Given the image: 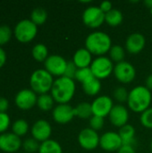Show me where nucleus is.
I'll return each instance as SVG.
<instances>
[{"instance_id":"nucleus-1","label":"nucleus","mask_w":152,"mask_h":153,"mask_svg":"<svg viewBox=\"0 0 152 153\" xmlns=\"http://www.w3.org/2000/svg\"><path fill=\"white\" fill-rule=\"evenodd\" d=\"M75 89L76 87L73 80L62 76L54 81L50 91L51 96L56 102L58 104H68L74 96Z\"/></svg>"},{"instance_id":"nucleus-2","label":"nucleus","mask_w":152,"mask_h":153,"mask_svg":"<svg viewBox=\"0 0 152 153\" xmlns=\"http://www.w3.org/2000/svg\"><path fill=\"white\" fill-rule=\"evenodd\" d=\"M151 91L146 86H137L129 92L127 104L129 108L136 113H142L148 109L151 103Z\"/></svg>"},{"instance_id":"nucleus-3","label":"nucleus","mask_w":152,"mask_h":153,"mask_svg":"<svg viewBox=\"0 0 152 153\" xmlns=\"http://www.w3.org/2000/svg\"><path fill=\"white\" fill-rule=\"evenodd\" d=\"M111 47L112 40L109 35L103 31H93L87 36L85 40V48L99 56L109 52Z\"/></svg>"},{"instance_id":"nucleus-4","label":"nucleus","mask_w":152,"mask_h":153,"mask_svg":"<svg viewBox=\"0 0 152 153\" xmlns=\"http://www.w3.org/2000/svg\"><path fill=\"white\" fill-rule=\"evenodd\" d=\"M54 83L53 76L46 69H37L30 78V89L37 94H47Z\"/></svg>"},{"instance_id":"nucleus-5","label":"nucleus","mask_w":152,"mask_h":153,"mask_svg":"<svg viewBox=\"0 0 152 153\" xmlns=\"http://www.w3.org/2000/svg\"><path fill=\"white\" fill-rule=\"evenodd\" d=\"M38 33V28L29 19L20 21L14 27L13 34L15 39L21 43H28L33 40Z\"/></svg>"},{"instance_id":"nucleus-6","label":"nucleus","mask_w":152,"mask_h":153,"mask_svg":"<svg viewBox=\"0 0 152 153\" xmlns=\"http://www.w3.org/2000/svg\"><path fill=\"white\" fill-rule=\"evenodd\" d=\"M114 67L112 60L105 56L96 57L90 66L94 77L99 80L108 77L114 72Z\"/></svg>"},{"instance_id":"nucleus-7","label":"nucleus","mask_w":152,"mask_h":153,"mask_svg":"<svg viewBox=\"0 0 152 153\" xmlns=\"http://www.w3.org/2000/svg\"><path fill=\"white\" fill-rule=\"evenodd\" d=\"M82 22L89 28H99L105 22V13L99 6H90L82 13Z\"/></svg>"},{"instance_id":"nucleus-8","label":"nucleus","mask_w":152,"mask_h":153,"mask_svg":"<svg viewBox=\"0 0 152 153\" xmlns=\"http://www.w3.org/2000/svg\"><path fill=\"white\" fill-rule=\"evenodd\" d=\"M114 74L118 82L122 83L132 82L136 76V71L134 66L126 61L116 64L114 67Z\"/></svg>"},{"instance_id":"nucleus-9","label":"nucleus","mask_w":152,"mask_h":153,"mask_svg":"<svg viewBox=\"0 0 152 153\" xmlns=\"http://www.w3.org/2000/svg\"><path fill=\"white\" fill-rule=\"evenodd\" d=\"M67 62L63 56L59 55H51L48 56L47 60L44 62L45 69L53 76L62 77L65 74Z\"/></svg>"},{"instance_id":"nucleus-10","label":"nucleus","mask_w":152,"mask_h":153,"mask_svg":"<svg viewBox=\"0 0 152 153\" xmlns=\"http://www.w3.org/2000/svg\"><path fill=\"white\" fill-rule=\"evenodd\" d=\"M100 137L93 129L84 128L78 135V143L82 148L87 151H92L99 145Z\"/></svg>"},{"instance_id":"nucleus-11","label":"nucleus","mask_w":152,"mask_h":153,"mask_svg":"<svg viewBox=\"0 0 152 153\" xmlns=\"http://www.w3.org/2000/svg\"><path fill=\"white\" fill-rule=\"evenodd\" d=\"M37 94L31 89H23L15 95L14 102L20 109L29 110L37 105Z\"/></svg>"},{"instance_id":"nucleus-12","label":"nucleus","mask_w":152,"mask_h":153,"mask_svg":"<svg viewBox=\"0 0 152 153\" xmlns=\"http://www.w3.org/2000/svg\"><path fill=\"white\" fill-rule=\"evenodd\" d=\"M22 145L19 136L13 133H4L0 134V150L4 152L13 153L18 152Z\"/></svg>"},{"instance_id":"nucleus-13","label":"nucleus","mask_w":152,"mask_h":153,"mask_svg":"<svg viewBox=\"0 0 152 153\" xmlns=\"http://www.w3.org/2000/svg\"><path fill=\"white\" fill-rule=\"evenodd\" d=\"M113 107L114 105L112 99L106 95H102L96 98L91 103L93 116L101 117L103 118L109 116V113Z\"/></svg>"},{"instance_id":"nucleus-14","label":"nucleus","mask_w":152,"mask_h":153,"mask_svg":"<svg viewBox=\"0 0 152 153\" xmlns=\"http://www.w3.org/2000/svg\"><path fill=\"white\" fill-rule=\"evenodd\" d=\"M123 145L122 139L118 133L107 132L100 137L99 146L106 152H113L118 151Z\"/></svg>"},{"instance_id":"nucleus-15","label":"nucleus","mask_w":152,"mask_h":153,"mask_svg":"<svg viewBox=\"0 0 152 153\" xmlns=\"http://www.w3.org/2000/svg\"><path fill=\"white\" fill-rule=\"evenodd\" d=\"M30 132L32 138L39 143H43L47 140H49V137L52 134L51 125L47 120L39 119L33 124Z\"/></svg>"},{"instance_id":"nucleus-16","label":"nucleus","mask_w":152,"mask_h":153,"mask_svg":"<svg viewBox=\"0 0 152 153\" xmlns=\"http://www.w3.org/2000/svg\"><path fill=\"white\" fill-rule=\"evenodd\" d=\"M53 119L57 124L65 125L73 120L74 116V108L69 104H58L52 112Z\"/></svg>"},{"instance_id":"nucleus-17","label":"nucleus","mask_w":152,"mask_h":153,"mask_svg":"<svg viewBox=\"0 0 152 153\" xmlns=\"http://www.w3.org/2000/svg\"><path fill=\"white\" fill-rule=\"evenodd\" d=\"M108 117L112 125L121 128L122 126L127 125L129 119V112L125 106L118 104L113 107Z\"/></svg>"},{"instance_id":"nucleus-18","label":"nucleus","mask_w":152,"mask_h":153,"mask_svg":"<svg viewBox=\"0 0 152 153\" xmlns=\"http://www.w3.org/2000/svg\"><path fill=\"white\" fill-rule=\"evenodd\" d=\"M146 44L145 37L139 32H134L129 35L125 41L126 50L131 54H138L144 48Z\"/></svg>"},{"instance_id":"nucleus-19","label":"nucleus","mask_w":152,"mask_h":153,"mask_svg":"<svg viewBox=\"0 0 152 153\" xmlns=\"http://www.w3.org/2000/svg\"><path fill=\"white\" fill-rule=\"evenodd\" d=\"M91 53L85 48L78 49L73 57V62L77 66V68H86L90 67L92 63Z\"/></svg>"},{"instance_id":"nucleus-20","label":"nucleus","mask_w":152,"mask_h":153,"mask_svg":"<svg viewBox=\"0 0 152 153\" xmlns=\"http://www.w3.org/2000/svg\"><path fill=\"white\" fill-rule=\"evenodd\" d=\"M119 135L122 139L123 145H131L133 146L135 145V129L133 126L131 125H125L122 126L119 130Z\"/></svg>"},{"instance_id":"nucleus-21","label":"nucleus","mask_w":152,"mask_h":153,"mask_svg":"<svg viewBox=\"0 0 152 153\" xmlns=\"http://www.w3.org/2000/svg\"><path fill=\"white\" fill-rule=\"evenodd\" d=\"M83 91L89 96H95L97 95L101 90V82L100 80L93 77L90 80L87 81L86 82L82 83Z\"/></svg>"},{"instance_id":"nucleus-22","label":"nucleus","mask_w":152,"mask_h":153,"mask_svg":"<svg viewBox=\"0 0 152 153\" xmlns=\"http://www.w3.org/2000/svg\"><path fill=\"white\" fill-rule=\"evenodd\" d=\"M39 153H63V150L58 142L49 139L40 143Z\"/></svg>"},{"instance_id":"nucleus-23","label":"nucleus","mask_w":152,"mask_h":153,"mask_svg":"<svg viewBox=\"0 0 152 153\" xmlns=\"http://www.w3.org/2000/svg\"><path fill=\"white\" fill-rule=\"evenodd\" d=\"M74 116L82 118L87 119L93 116L91 104L88 102H81L74 108Z\"/></svg>"},{"instance_id":"nucleus-24","label":"nucleus","mask_w":152,"mask_h":153,"mask_svg":"<svg viewBox=\"0 0 152 153\" xmlns=\"http://www.w3.org/2000/svg\"><path fill=\"white\" fill-rule=\"evenodd\" d=\"M123 19L124 17H123L122 12L117 9H112L108 13H105V22L108 25L113 26V27H116L121 24L123 22Z\"/></svg>"},{"instance_id":"nucleus-25","label":"nucleus","mask_w":152,"mask_h":153,"mask_svg":"<svg viewBox=\"0 0 152 153\" xmlns=\"http://www.w3.org/2000/svg\"><path fill=\"white\" fill-rule=\"evenodd\" d=\"M31 54L33 58L38 62H45L48 57L47 48L42 43L36 44L32 48Z\"/></svg>"},{"instance_id":"nucleus-26","label":"nucleus","mask_w":152,"mask_h":153,"mask_svg":"<svg viewBox=\"0 0 152 153\" xmlns=\"http://www.w3.org/2000/svg\"><path fill=\"white\" fill-rule=\"evenodd\" d=\"M54 101L51 94H41L38 97L37 106L42 111H49L53 108Z\"/></svg>"},{"instance_id":"nucleus-27","label":"nucleus","mask_w":152,"mask_h":153,"mask_svg":"<svg viewBox=\"0 0 152 153\" xmlns=\"http://www.w3.org/2000/svg\"><path fill=\"white\" fill-rule=\"evenodd\" d=\"M47 19V11L41 7H38V8H35L31 12L30 20L38 26V25H42L43 23H45Z\"/></svg>"},{"instance_id":"nucleus-28","label":"nucleus","mask_w":152,"mask_h":153,"mask_svg":"<svg viewBox=\"0 0 152 153\" xmlns=\"http://www.w3.org/2000/svg\"><path fill=\"white\" fill-rule=\"evenodd\" d=\"M29 131V125L24 119H18L12 125V133L21 137L25 135Z\"/></svg>"},{"instance_id":"nucleus-29","label":"nucleus","mask_w":152,"mask_h":153,"mask_svg":"<svg viewBox=\"0 0 152 153\" xmlns=\"http://www.w3.org/2000/svg\"><path fill=\"white\" fill-rule=\"evenodd\" d=\"M125 56V52L123 47L119 46V45H115L112 46L110 50H109V57L112 60V62H116L117 64L120 62L124 61Z\"/></svg>"},{"instance_id":"nucleus-30","label":"nucleus","mask_w":152,"mask_h":153,"mask_svg":"<svg viewBox=\"0 0 152 153\" xmlns=\"http://www.w3.org/2000/svg\"><path fill=\"white\" fill-rule=\"evenodd\" d=\"M93 77H94V75H93L90 68L86 67V68H78L74 79L82 83H84Z\"/></svg>"},{"instance_id":"nucleus-31","label":"nucleus","mask_w":152,"mask_h":153,"mask_svg":"<svg viewBox=\"0 0 152 153\" xmlns=\"http://www.w3.org/2000/svg\"><path fill=\"white\" fill-rule=\"evenodd\" d=\"M22 148L25 152L35 153L39 150V142L35 140L34 138H28L22 142Z\"/></svg>"},{"instance_id":"nucleus-32","label":"nucleus","mask_w":152,"mask_h":153,"mask_svg":"<svg viewBox=\"0 0 152 153\" xmlns=\"http://www.w3.org/2000/svg\"><path fill=\"white\" fill-rule=\"evenodd\" d=\"M113 95L116 101H118L119 103H124V102H127L128 97H129V92L125 87L120 86V87H117L115 89Z\"/></svg>"},{"instance_id":"nucleus-33","label":"nucleus","mask_w":152,"mask_h":153,"mask_svg":"<svg viewBox=\"0 0 152 153\" xmlns=\"http://www.w3.org/2000/svg\"><path fill=\"white\" fill-rule=\"evenodd\" d=\"M12 38V30L7 25L0 26V47L7 44Z\"/></svg>"},{"instance_id":"nucleus-34","label":"nucleus","mask_w":152,"mask_h":153,"mask_svg":"<svg viewBox=\"0 0 152 153\" xmlns=\"http://www.w3.org/2000/svg\"><path fill=\"white\" fill-rule=\"evenodd\" d=\"M140 121L144 127L152 129V108H149L142 113Z\"/></svg>"},{"instance_id":"nucleus-35","label":"nucleus","mask_w":152,"mask_h":153,"mask_svg":"<svg viewBox=\"0 0 152 153\" xmlns=\"http://www.w3.org/2000/svg\"><path fill=\"white\" fill-rule=\"evenodd\" d=\"M90 126L94 131H99L104 126V118L98 116H92L90 119Z\"/></svg>"},{"instance_id":"nucleus-36","label":"nucleus","mask_w":152,"mask_h":153,"mask_svg":"<svg viewBox=\"0 0 152 153\" xmlns=\"http://www.w3.org/2000/svg\"><path fill=\"white\" fill-rule=\"evenodd\" d=\"M11 124L10 117L7 113H0V134H4L9 128Z\"/></svg>"},{"instance_id":"nucleus-37","label":"nucleus","mask_w":152,"mask_h":153,"mask_svg":"<svg viewBox=\"0 0 152 153\" xmlns=\"http://www.w3.org/2000/svg\"><path fill=\"white\" fill-rule=\"evenodd\" d=\"M77 70H78V68H77V66L74 65V63H73V61H68V62H67V65H66V69H65V72L64 76H65V77H67V78H69V79L73 80L74 77H75V74H76Z\"/></svg>"},{"instance_id":"nucleus-38","label":"nucleus","mask_w":152,"mask_h":153,"mask_svg":"<svg viewBox=\"0 0 152 153\" xmlns=\"http://www.w3.org/2000/svg\"><path fill=\"white\" fill-rule=\"evenodd\" d=\"M9 108V101L4 97H0V113H6Z\"/></svg>"},{"instance_id":"nucleus-39","label":"nucleus","mask_w":152,"mask_h":153,"mask_svg":"<svg viewBox=\"0 0 152 153\" xmlns=\"http://www.w3.org/2000/svg\"><path fill=\"white\" fill-rule=\"evenodd\" d=\"M99 8L102 10V12L107 13H108L109 11H111L113 9L112 8V3L110 1H103L99 4Z\"/></svg>"},{"instance_id":"nucleus-40","label":"nucleus","mask_w":152,"mask_h":153,"mask_svg":"<svg viewBox=\"0 0 152 153\" xmlns=\"http://www.w3.org/2000/svg\"><path fill=\"white\" fill-rule=\"evenodd\" d=\"M117 153H136L133 146L131 145H122V147L117 151Z\"/></svg>"},{"instance_id":"nucleus-41","label":"nucleus","mask_w":152,"mask_h":153,"mask_svg":"<svg viewBox=\"0 0 152 153\" xmlns=\"http://www.w3.org/2000/svg\"><path fill=\"white\" fill-rule=\"evenodd\" d=\"M6 62V53L5 51L2 48V47H0V68H2Z\"/></svg>"},{"instance_id":"nucleus-42","label":"nucleus","mask_w":152,"mask_h":153,"mask_svg":"<svg viewBox=\"0 0 152 153\" xmlns=\"http://www.w3.org/2000/svg\"><path fill=\"white\" fill-rule=\"evenodd\" d=\"M146 87H147L150 91H151L152 90V74H150V75L147 77V79H146Z\"/></svg>"},{"instance_id":"nucleus-43","label":"nucleus","mask_w":152,"mask_h":153,"mask_svg":"<svg viewBox=\"0 0 152 153\" xmlns=\"http://www.w3.org/2000/svg\"><path fill=\"white\" fill-rule=\"evenodd\" d=\"M145 4L150 9V11H151V13L152 14V0H146L145 1Z\"/></svg>"},{"instance_id":"nucleus-44","label":"nucleus","mask_w":152,"mask_h":153,"mask_svg":"<svg viewBox=\"0 0 152 153\" xmlns=\"http://www.w3.org/2000/svg\"><path fill=\"white\" fill-rule=\"evenodd\" d=\"M151 151H152V141H151Z\"/></svg>"},{"instance_id":"nucleus-45","label":"nucleus","mask_w":152,"mask_h":153,"mask_svg":"<svg viewBox=\"0 0 152 153\" xmlns=\"http://www.w3.org/2000/svg\"><path fill=\"white\" fill-rule=\"evenodd\" d=\"M20 153H28V152H20Z\"/></svg>"}]
</instances>
